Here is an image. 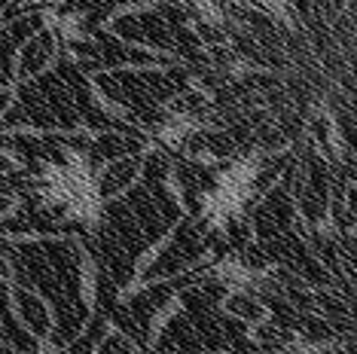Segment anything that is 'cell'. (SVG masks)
<instances>
[{
  "mask_svg": "<svg viewBox=\"0 0 357 354\" xmlns=\"http://www.w3.org/2000/svg\"><path fill=\"white\" fill-rule=\"evenodd\" d=\"M55 52H59V40H55V34L52 31H40V34H34L19 49V59H15V77L19 79L40 77L46 68H50Z\"/></svg>",
  "mask_w": 357,
  "mask_h": 354,
  "instance_id": "obj_1",
  "label": "cell"
}]
</instances>
